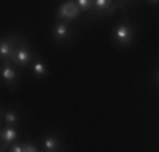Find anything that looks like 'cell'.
Segmentation results:
<instances>
[{"label": "cell", "instance_id": "obj_3", "mask_svg": "<svg viewBox=\"0 0 159 152\" xmlns=\"http://www.w3.org/2000/svg\"><path fill=\"white\" fill-rule=\"evenodd\" d=\"M19 42H20V37H19L17 34L3 37V39L0 41V59H2V63H10V61H12L14 51H16Z\"/></svg>", "mask_w": 159, "mask_h": 152}, {"label": "cell", "instance_id": "obj_4", "mask_svg": "<svg viewBox=\"0 0 159 152\" xmlns=\"http://www.w3.org/2000/svg\"><path fill=\"white\" fill-rule=\"evenodd\" d=\"M80 15V9L76 7V2H71V0H68V2L61 3V7L58 9V17L59 20H64V22H73L75 19H76Z\"/></svg>", "mask_w": 159, "mask_h": 152}, {"label": "cell", "instance_id": "obj_2", "mask_svg": "<svg viewBox=\"0 0 159 152\" xmlns=\"http://www.w3.org/2000/svg\"><path fill=\"white\" fill-rule=\"evenodd\" d=\"M34 59L36 58H34V54L31 52V49H29V44L25 42V41H20V42L17 44L16 51H14V56H12V61H10V63L22 68V66H27L29 63H32Z\"/></svg>", "mask_w": 159, "mask_h": 152}, {"label": "cell", "instance_id": "obj_7", "mask_svg": "<svg viewBox=\"0 0 159 152\" xmlns=\"http://www.w3.org/2000/svg\"><path fill=\"white\" fill-rule=\"evenodd\" d=\"M70 36H71V29L68 25V22H64V20L56 22L54 29H52V37H54L56 42H64V41H68Z\"/></svg>", "mask_w": 159, "mask_h": 152}, {"label": "cell", "instance_id": "obj_13", "mask_svg": "<svg viewBox=\"0 0 159 152\" xmlns=\"http://www.w3.org/2000/svg\"><path fill=\"white\" fill-rule=\"evenodd\" d=\"M9 152H24V144L16 142L12 145H9Z\"/></svg>", "mask_w": 159, "mask_h": 152}, {"label": "cell", "instance_id": "obj_15", "mask_svg": "<svg viewBox=\"0 0 159 152\" xmlns=\"http://www.w3.org/2000/svg\"><path fill=\"white\" fill-rule=\"evenodd\" d=\"M156 81H157V86H159V71H157V74H156Z\"/></svg>", "mask_w": 159, "mask_h": 152}, {"label": "cell", "instance_id": "obj_9", "mask_svg": "<svg viewBox=\"0 0 159 152\" xmlns=\"http://www.w3.org/2000/svg\"><path fill=\"white\" fill-rule=\"evenodd\" d=\"M43 147H44V152H58L61 144H59V139L54 134H48L43 139Z\"/></svg>", "mask_w": 159, "mask_h": 152}, {"label": "cell", "instance_id": "obj_5", "mask_svg": "<svg viewBox=\"0 0 159 152\" xmlns=\"http://www.w3.org/2000/svg\"><path fill=\"white\" fill-rule=\"evenodd\" d=\"M0 74H2L3 83H5V85L9 86L10 90L16 88V83H17L19 73H17L16 68L12 66V63H2V71H0Z\"/></svg>", "mask_w": 159, "mask_h": 152}, {"label": "cell", "instance_id": "obj_16", "mask_svg": "<svg viewBox=\"0 0 159 152\" xmlns=\"http://www.w3.org/2000/svg\"><path fill=\"white\" fill-rule=\"evenodd\" d=\"M2 152H9V149H7V147H2Z\"/></svg>", "mask_w": 159, "mask_h": 152}, {"label": "cell", "instance_id": "obj_6", "mask_svg": "<svg viewBox=\"0 0 159 152\" xmlns=\"http://www.w3.org/2000/svg\"><path fill=\"white\" fill-rule=\"evenodd\" d=\"M117 7H122L120 2H112V0H93V14H105V15H110L113 14V10Z\"/></svg>", "mask_w": 159, "mask_h": 152}, {"label": "cell", "instance_id": "obj_1", "mask_svg": "<svg viewBox=\"0 0 159 152\" xmlns=\"http://www.w3.org/2000/svg\"><path fill=\"white\" fill-rule=\"evenodd\" d=\"M134 36H135V30H134V25L127 20V19H122L119 24L115 25L112 32V39L113 42L120 47H127V46L132 44L134 41Z\"/></svg>", "mask_w": 159, "mask_h": 152}, {"label": "cell", "instance_id": "obj_8", "mask_svg": "<svg viewBox=\"0 0 159 152\" xmlns=\"http://www.w3.org/2000/svg\"><path fill=\"white\" fill-rule=\"evenodd\" d=\"M0 139H2V147L12 145V144L17 142L19 132L16 130V127H2V134H0Z\"/></svg>", "mask_w": 159, "mask_h": 152}, {"label": "cell", "instance_id": "obj_12", "mask_svg": "<svg viewBox=\"0 0 159 152\" xmlns=\"http://www.w3.org/2000/svg\"><path fill=\"white\" fill-rule=\"evenodd\" d=\"M76 7L80 12H86V10L93 9V0H76Z\"/></svg>", "mask_w": 159, "mask_h": 152}, {"label": "cell", "instance_id": "obj_14", "mask_svg": "<svg viewBox=\"0 0 159 152\" xmlns=\"http://www.w3.org/2000/svg\"><path fill=\"white\" fill-rule=\"evenodd\" d=\"M24 152H39V150H37V147L34 145V144L24 142Z\"/></svg>", "mask_w": 159, "mask_h": 152}, {"label": "cell", "instance_id": "obj_10", "mask_svg": "<svg viewBox=\"0 0 159 152\" xmlns=\"http://www.w3.org/2000/svg\"><path fill=\"white\" fill-rule=\"evenodd\" d=\"M2 122H3V127H16L19 123V115L14 108L9 110H3L2 113Z\"/></svg>", "mask_w": 159, "mask_h": 152}, {"label": "cell", "instance_id": "obj_11", "mask_svg": "<svg viewBox=\"0 0 159 152\" xmlns=\"http://www.w3.org/2000/svg\"><path fill=\"white\" fill-rule=\"evenodd\" d=\"M32 73H34V76H37V78H44V76H48L46 64H44L39 58H36L32 61Z\"/></svg>", "mask_w": 159, "mask_h": 152}]
</instances>
